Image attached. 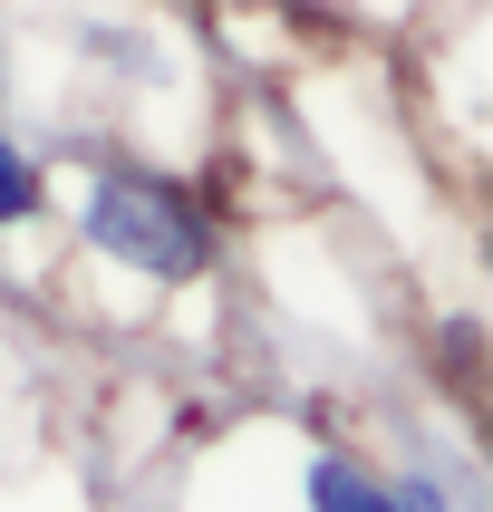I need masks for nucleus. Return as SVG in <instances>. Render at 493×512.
Listing matches in <instances>:
<instances>
[{"label": "nucleus", "mask_w": 493, "mask_h": 512, "mask_svg": "<svg viewBox=\"0 0 493 512\" xmlns=\"http://www.w3.org/2000/svg\"><path fill=\"white\" fill-rule=\"evenodd\" d=\"M78 242H87V252H107V261H126V271L155 281V290L213 271V213H203L184 184L136 174V165H97V174H87Z\"/></svg>", "instance_id": "obj_1"}, {"label": "nucleus", "mask_w": 493, "mask_h": 512, "mask_svg": "<svg viewBox=\"0 0 493 512\" xmlns=\"http://www.w3.org/2000/svg\"><path fill=\"white\" fill-rule=\"evenodd\" d=\"M300 503L310 512H397V484H377L358 455H310L300 464Z\"/></svg>", "instance_id": "obj_2"}, {"label": "nucleus", "mask_w": 493, "mask_h": 512, "mask_svg": "<svg viewBox=\"0 0 493 512\" xmlns=\"http://www.w3.org/2000/svg\"><path fill=\"white\" fill-rule=\"evenodd\" d=\"M39 194H49V184H39V165H29V145L0 136V232L29 223V213H39Z\"/></svg>", "instance_id": "obj_3"}]
</instances>
